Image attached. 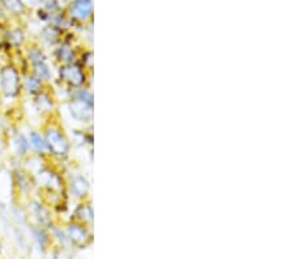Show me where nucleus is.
I'll return each mask as SVG.
<instances>
[{
    "label": "nucleus",
    "instance_id": "nucleus-14",
    "mask_svg": "<svg viewBox=\"0 0 294 259\" xmlns=\"http://www.w3.org/2000/svg\"><path fill=\"white\" fill-rule=\"evenodd\" d=\"M34 97V105L37 108V111L39 113H51L55 108L54 105V100L50 97L46 92H39L38 94L33 96Z\"/></svg>",
    "mask_w": 294,
    "mask_h": 259
},
{
    "label": "nucleus",
    "instance_id": "nucleus-17",
    "mask_svg": "<svg viewBox=\"0 0 294 259\" xmlns=\"http://www.w3.org/2000/svg\"><path fill=\"white\" fill-rule=\"evenodd\" d=\"M71 191L76 198H84L89 191V185L87 180L81 176L75 177L71 182Z\"/></svg>",
    "mask_w": 294,
    "mask_h": 259
},
{
    "label": "nucleus",
    "instance_id": "nucleus-20",
    "mask_svg": "<svg viewBox=\"0 0 294 259\" xmlns=\"http://www.w3.org/2000/svg\"><path fill=\"white\" fill-rule=\"evenodd\" d=\"M76 216L79 219L80 222H93V210L91 206L88 204H81L77 207L76 210Z\"/></svg>",
    "mask_w": 294,
    "mask_h": 259
},
{
    "label": "nucleus",
    "instance_id": "nucleus-15",
    "mask_svg": "<svg viewBox=\"0 0 294 259\" xmlns=\"http://www.w3.org/2000/svg\"><path fill=\"white\" fill-rule=\"evenodd\" d=\"M13 147H15L16 154L19 157H27L29 152H31V146H29V140H28V136H25L21 132L16 131L13 134Z\"/></svg>",
    "mask_w": 294,
    "mask_h": 259
},
{
    "label": "nucleus",
    "instance_id": "nucleus-3",
    "mask_svg": "<svg viewBox=\"0 0 294 259\" xmlns=\"http://www.w3.org/2000/svg\"><path fill=\"white\" fill-rule=\"evenodd\" d=\"M28 60L32 66L33 75L37 76L38 79L42 80L43 83L51 80V70H50L47 58L41 49L33 47L28 51Z\"/></svg>",
    "mask_w": 294,
    "mask_h": 259
},
{
    "label": "nucleus",
    "instance_id": "nucleus-6",
    "mask_svg": "<svg viewBox=\"0 0 294 259\" xmlns=\"http://www.w3.org/2000/svg\"><path fill=\"white\" fill-rule=\"evenodd\" d=\"M93 13V3L92 0H73L69 7V16L72 20L84 23L91 19Z\"/></svg>",
    "mask_w": 294,
    "mask_h": 259
},
{
    "label": "nucleus",
    "instance_id": "nucleus-10",
    "mask_svg": "<svg viewBox=\"0 0 294 259\" xmlns=\"http://www.w3.org/2000/svg\"><path fill=\"white\" fill-rule=\"evenodd\" d=\"M31 232L32 238H33V242L35 244V246H37L41 252H46L47 248H49L50 241H51V237H50V234L47 233L46 228H42V226L39 225H34L32 226Z\"/></svg>",
    "mask_w": 294,
    "mask_h": 259
},
{
    "label": "nucleus",
    "instance_id": "nucleus-4",
    "mask_svg": "<svg viewBox=\"0 0 294 259\" xmlns=\"http://www.w3.org/2000/svg\"><path fill=\"white\" fill-rule=\"evenodd\" d=\"M59 79L62 83L67 84L68 86L80 88L85 83V74L80 64L72 62V63L62 64L59 68Z\"/></svg>",
    "mask_w": 294,
    "mask_h": 259
},
{
    "label": "nucleus",
    "instance_id": "nucleus-22",
    "mask_svg": "<svg viewBox=\"0 0 294 259\" xmlns=\"http://www.w3.org/2000/svg\"><path fill=\"white\" fill-rule=\"evenodd\" d=\"M16 184L19 185V187L21 191H28L31 185H29V180H28V174L20 170H16Z\"/></svg>",
    "mask_w": 294,
    "mask_h": 259
},
{
    "label": "nucleus",
    "instance_id": "nucleus-23",
    "mask_svg": "<svg viewBox=\"0 0 294 259\" xmlns=\"http://www.w3.org/2000/svg\"><path fill=\"white\" fill-rule=\"evenodd\" d=\"M75 98L80 100V101L85 102L88 105L93 106V94L87 89H79L75 93Z\"/></svg>",
    "mask_w": 294,
    "mask_h": 259
},
{
    "label": "nucleus",
    "instance_id": "nucleus-18",
    "mask_svg": "<svg viewBox=\"0 0 294 259\" xmlns=\"http://www.w3.org/2000/svg\"><path fill=\"white\" fill-rule=\"evenodd\" d=\"M7 42L9 43V46H15V47L23 46V43L25 42V34H24L23 29L16 28V29L8 30Z\"/></svg>",
    "mask_w": 294,
    "mask_h": 259
},
{
    "label": "nucleus",
    "instance_id": "nucleus-21",
    "mask_svg": "<svg viewBox=\"0 0 294 259\" xmlns=\"http://www.w3.org/2000/svg\"><path fill=\"white\" fill-rule=\"evenodd\" d=\"M51 234H53L54 240L58 241V244L61 245L62 248L71 246V242H69V240H68L67 233H65V230L62 229V228L53 226V228H51Z\"/></svg>",
    "mask_w": 294,
    "mask_h": 259
},
{
    "label": "nucleus",
    "instance_id": "nucleus-12",
    "mask_svg": "<svg viewBox=\"0 0 294 259\" xmlns=\"http://www.w3.org/2000/svg\"><path fill=\"white\" fill-rule=\"evenodd\" d=\"M21 88L29 96H35L43 90V81L32 74V75L24 76V80H21Z\"/></svg>",
    "mask_w": 294,
    "mask_h": 259
},
{
    "label": "nucleus",
    "instance_id": "nucleus-9",
    "mask_svg": "<svg viewBox=\"0 0 294 259\" xmlns=\"http://www.w3.org/2000/svg\"><path fill=\"white\" fill-rule=\"evenodd\" d=\"M31 210L32 215H33L34 218H35V220H37L38 225L42 226V228H46V229H51V228H53V220H51L49 211L46 210L41 203L33 202L32 203Z\"/></svg>",
    "mask_w": 294,
    "mask_h": 259
},
{
    "label": "nucleus",
    "instance_id": "nucleus-1",
    "mask_svg": "<svg viewBox=\"0 0 294 259\" xmlns=\"http://www.w3.org/2000/svg\"><path fill=\"white\" fill-rule=\"evenodd\" d=\"M47 153L53 154L55 157H65L71 150V143L65 132L55 124H50L43 131Z\"/></svg>",
    "mask_w": 294,
    "mask_h": 259
},
{
    "label": "nucleus",
    "instance_id": "nucleus-13",
    "mask_svg": "<svg viewBox=\"0 0 294 259\" xmlns=\"http://www.w3.org/2000/svg\"><path fill=\"white\" fill-rule=\"evenodd\" d=\"M28 140H29L31 149L34 150L35 153L41 154V156H45L47 153V147H46L45 138H43L42 132L31 131L29 132V136H28Z\"/></svg>",
    "mask_w": 294,
    "mask_h": 259
},
{
    "label": "nucleus",
    "instance_id": "nucleus-7",
    "mask_svg": "<svg viewBox=\"0 0 294 259\" xmlns=\"http://www.w3.org/2000/svg\"><path fill=\"white\" fill-rule=\"evenodd\" d=\"M69 114L77 122H91L93 118V106L88 105L85 102L73 98L68 104Z\"/></svg>",
    "mask_w": 294,
    "mask_h": 259
},
{
    "label": "nucleus",
    "instance_id": "nucleus-8",
    "mask_svg": "<svg viewBox=\"0 0 294 259\" xmlns=\"http://www.w3.org/2000/svg\"><path fill=\"white\" fill-rule=\"evenodd\" d=\"M65 233H67L68 240H69L71 245L77 246V248L87 246L92 240L91 234L85 229V226L80 225V224H69L65 228Z\"/></svg>",
    "mask_w": 294,
    "mask_h": 259
},
{
    "label": "nucleus",
    "instance_id": "nucleus-24",
    "mask_svg": "<svg viewBox=\"0 0 294 259\" xmlns=\"http://www.w3.org/2000/svg\"><path fill=\"white\" fill-rule=\"evenodd\" d=\"M89 54H85V55H87V58H89ZM88 62H89V59H84V63H88Z\"/></svg>",
    "mask_w": 294,
    "mask_h": 259
},
{
    "label": "nucleus",
    "instance_id": "nucleus-11",
    "mask_svg": "<svg viewBox=\"0 0 294 259\" xmlns=\"http://www.w3.org/2000/svg\"><path fill=\"white\" fill-rule=\"evenodd\" d=\"M62 36H63V32H62L61 28L51 25V24L41 30L42 41L49 46H55L58 43H61Z\"/></svg>",
    "mask_w": 294,
    "mask_h": 259
},
{
    "label": "nucleus",
    "instance_id": "nucleus-19",
    "mask_svg": "<svg viewBox=\"0 0 294 259\" xmlns=\"http://www.w3.org/2000/svg\"><path fill=\"white\" fill-rule=\"evenodd\" d=\"M0 3L8 12L13 15H21L25 11V5L21 0H0Z\"/></svg>",
    "mask_w": 294,
    "mask_h": 259
},
{
    "label": "nucleus",
    "instance_id": "nucleus-5",
    "mask_svg": "<svg viewBox=\"0 0 294 259\" xmlns=\"http://www.w3.org/2000/svg\"><path fill=\"white\" fill-rule=\"evenodd\" d=\"M34 177H35L37 185L43 191L55 195V194L62 192V190H63V180H62V177L58 173L53 172V170L43 168L41 172L37 173Z\"/></svg>",
    "mask_w": 294,
    "mask_h": 259
},
{
    "label": "nucleus",
    "instance_id": "nucleus-2",
    "mask_svg": "<svg viewBox=\"0 0 294 259\" xmlns=\"http://www.w3.org/2000/svg\"><path fill=\"white\" fill-rule=\"evenodd\" d=\"M21 89L19 70L12 64H5L0 68V93H3L4 97L7 98H16Z\"/></svg>",
    "mask_w": 294,
    "mask_h": 259
},
{
    "label": "nucleus",
    "instance_id": "nucleus-16",
    "mask_svg": "<svg viewBox=\"0 0 294 259\" xmlns=\"http://www.w3.org/2000/svg\"><path fill=\"white\" fill-rule=\"evenodd\" d=\"M55 57H57L58 62H61L62 64L72 63V62H75L76 58L75 49L68 42H63L55 50Z\"/></svg>",
    "mask_w": 294,
    "mask_h": 259
}]
</instances>
